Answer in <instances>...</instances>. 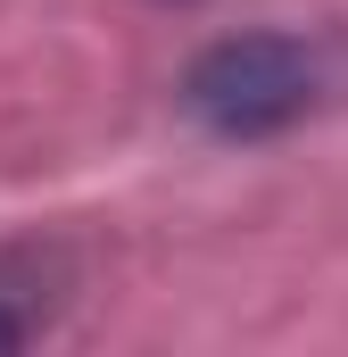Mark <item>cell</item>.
Returning a JSON list of instances; mask_svg holds the SVG:
<instances>
[{
	"mask_svg": "<svg viewBox=\"0 0 348 357\" xmlns=\"http://www.w3.org/2000/svg\"><path fill=\"white\" fill-rule=\"evenodd\" d=\"M174 100L207 142H241V150L282 142L332 100V42H307V33H282V25L224 33L182 67Z\"/></svg>",
	"mask_w": 348,
	"mask_h": 357,
	"instance_id": "cell-1",
	"label": "cell"
},
{
	"mask_svg": "<svg viewBox=\"0 0 348 357\" xmlns=\"http://www.w3.org/2000/svg\"><path fill=\"white\" fill-rule=\"evenodd\" d=\"M33 333H42V316H33V307H17V299L0 291V349H25Z\"/></svg>",
	"mask_w": 348,
	"mask_h": 357,
	"instance_id": "cell-2",
	"label": "cell"
}]
</instances>
